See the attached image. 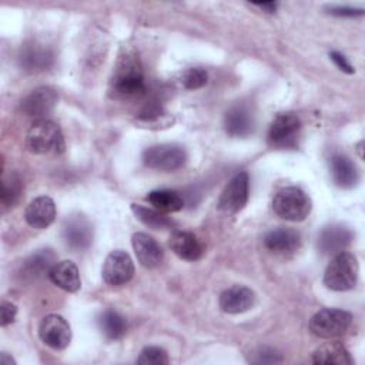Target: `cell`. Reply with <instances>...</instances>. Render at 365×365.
Instances as JSON below:
<instances>
[{"label":"cell","instance_id":"obj_1","mask_svg":"<svg viewBox=\"0 0 365 365\" xmlns=\"http://www.w3.org/2000/svg\"><path fill=\"white\" fill-rule=\"evenodd\" d=\"M110 90L118 98L138 97L145 91L144 73L138 53L130 46H124L118 53Z\"/></svg>","mask_w":365,"mask_h":365},{"label":"cell","instance_id":"obj_2","mask_svg":"<svg viewBox=\"0 0 365 365\" xmlns=\"http://www.w3.org/2000/svg\"><path fill=\"white\" fill-rule=\"evenodd\" d=\"M312 208L311 198L299 187H284L272 198L274 212L287 221H304Z\"/></svg>","mask_w":365,"mask_h":365},{"label":"cell","instance_id":"obj_3","mask_svg":"<svg viewBox=\"0 0 365 365\" xmlns=\"http://www.w3.org/2000/svg\"><path fill=\"white\" fill-rule=\"evenodd\" d=\"M26 148L33 154L61 153L64 150V138L60 127L47 118L37 120L26 134Z\"/></svg>","mask_w":365,"mask_h":365},{"label":"cell","instance_id":"obj_4","mask_svg":"<svg viewBox=\"0 0 365 365\" xmlns=\"http://www.w3.org/2000/svg\"><path fill=\"white\" fill-rule=\"evenodd\" d=\"M358 261L351 252H339L334 255L324 272V284L332 291L352 289L358 279Z\"/></svg>","mask_w":365,"mask_h":365},{"label":"cell","instance_id":"obj_5","mask_svg":"<svg viewBox=\"0 0 365 365\" xmlns=\"http://www.w3.org/2000/svg\"><path fill=\"white\" fill-rule=\"evenodd\" d=\"M352 315L348 311L336 308H324L315 312L309 321L311 332L324 339H332L344 335L351 327Z\"/></svg>","mask_w":365,"mask_h":365},{"label":"cell","instance_id":"obj_6","mask_svg":"<svg viewBox=\"0 0 365 365\" xmlns=\"http://www.w3.org/2000/svg\"><path fill=\"white\" fill-rule=\"evenodd\" d=\"M301 133V120L295 113H279L268 128V144L272 148H295Z\"/></svg>","mask_w":365,"mask_h":365},{"label":"cell","instance_id":"obj_7","mask_svg":"<svg viewBox=\"0 0 365 365\" xmlns=\"http://www.w3.org/2000/svg\"><path fill=\"white\" fill-rule=\"evenodd\" d=\"M187 153L178 144H155L144 150L143 161L148 168L158 171H174L184 165Z\"/></svg>","mask_w":365,"mask_h":365},{"label":"cell","instance_id":"obj_8","mask_svg":"<svg viewBox=\"0 0 365 365\" xmlns=\"http://www.w3.org/2000/svg\"><path fill=\"white\" fill-rule=\"evenodd\" d=\"M250 194V177L245 171H241L235 174L230 182L222 190L217 207L220 211L231 215L241 211L247 201Z\"/></svg>","mask_w":365,"mask_h":365},{"label":"cell","instance_id":"obj_9","mask_svg":"<svg viewBox=\"0 0 365 365\" xmlns=\"http://www.w3.org/2000/svg\"><path fill=\"white\" fill-rule=\"evenodd\" d=\"M134 275V262L131 257L123 250L111 251L101 269V277L106 284L120 287L127 284Z\"/></svg>","mask_w":365,"mask_h":365},{"label":"cell","instance_id":"obj_10","mask_svg":"<svg viewBox=\"0 0 365 365\" xmlns=\"http://www.w3.org/2000/svg\"><path fill=\"white\" fill-rule=\"evenodd\" d=\"M38 336L47 346L61 351L71 341V328L61 315L48 314L38 324Z\"/></svg>","mask_w":365,"mask_h":365},{"label":"cell","instance_id":"obj_11","mask_svg":"<svg viewBox=\"0 0 365 365\" xmlns=\"http://www.w3.org/2000/svg\"><path fill=\"white\" fill-rule=\"evenodd\" d=\"M63 240L74 251L86 250L93 241V225L81 214L70 215L63 224Z\"/></svg>","mask_w":365,"mask_h":365},{"label":"cell","instance_id":"obj_12","mask_svg":"<svg viewBox=\"0 0 365 365\" xmlns=\"http://www.w3.org/2000/svg\"><path fill=\"white\" fill-rule=\"evenodd\" d=\"M57 103V93L54 88L43 86L29 93L20 103V110L29 117L41 120L44 115L53 111Z\"/></svg>","mask_w":365,"mask_h":365},{"label":"cell","instance_id":"obj_13","mask_svg":"<svg viewBox=\"0 0 365 365\" xmlns=\"http://www.w3.org/2000/svg\"><path fill=\"white\" fill-rule=\"evenodd\" d=\"M265 248L281 257L294 255L301 247V235L297 230L292 228H275L264 237Z\"/></svg>","mask_w":365,"mask_h":365},{"label":"cell","instance_id":"obj_14","mask_svg":"<svg viewBox=\"0 0 365 365\" xmlns=\"http://www.w3.org/2000/svg\"><path fill=\"white\" fill-rule=\"evenodd\" d=\"M19 61L21 68L29 73L44 71L53 64V51L43 43L31 41L21 47Z\"/></svg>","mask_w":365,"mask_h":365},{"label":"cell","instance_id":"obj_15","mask_svg":"<svg viewBox=\"0 0 365 365\" xmlns=\"http://www.w3.org/2000/svg\"><path fill=\"white\" fill-rule=\"evenodd\" d=\"M131 245L138 262L145 268H155L164 258L161 245L145 232H135L131 237Z\"/></svg>","mask_w":365,"mask_h":365},{"label":"cell","instance_id":"obj_16","mask_svg":"<svg viewBox=\"0 0 365 365\" xmlns=\"http://www.w3.org/2000/svg\"><path fill=\"white\" fill-rule=\"evenodd\" d=\"M54 218H56V204L47 195H40L31 200L24 210L26 222L36 230L47 228L48 225H51Z\"/></svg>","mask_w":365,"mask_h":365},{"label":"cell","instance_id":"obj_17","mask_svg":"<svg viewBox=\"0 0 365 365\" xmlns=\"http://www.w3.org/2000/svg\"><path fill=\"white\" fill-rule=\"evenodd\" d=\"M352 241V231L344 225L334 224L325 227L318 237V250L324 255H336L342 252Z\"/></svg>","mask_w":365,"mask_h":365},{"label":"cell","instance_id":"obj_18","mask_svg":"<svg viewBox=\"0 0 365 365\" xmlns=\"http://www.w3.org/2000/svg\"><path fill=\"white\" fill-rule=\"evenodd\" d=\"M220 308L227 314H241L252 308L255 294L251 288L244 285H232L221 292Z\"/></svg>","mask_w":365,"mask_h":365},{"label":"cell","instance_id":"obj_19","mask_svg":"<svg viewBox=\"0 0 365 365\" xmlns=\"http://www.w3.org/2000/svg\"><path fill=\"white\" fill-rule=\"evenodd\" d=\"M170 248L171 251L185 261H197L204 254V245L200 241V238L190 232L177 230L170 235Z\"/></svg>","mask_w":365,"mask_h":365},{"label":"cell","instance_id":"obj_20","mask_svg":"<svg viewBox=\"0 0 365 365\" xmlns=\"http://www.w3.org/2000/svg\"><path fill=\"white\" fill-rule=\"evenodd\" d=\"M224 128L231 137L250 135L254 128V120L250 108L244 104L232 106L224 115Z\"/></svg>","mask_w":365,"mask_h":365},{"label":"cell","instance_id":"obj_21","mask_svg":"<svg viewBox=\"0 0 365 365\" xmlns=\"http://www.w3.org/2000/svg\"><path fill=\"white\" fill-rule=\"evenodd\" d=\"M48 278L54 285H57L58 288L67 292H76L81 287L78 268L70 259H63L56 262L48 272Z\"/></svg>","mask_w":365,"mask_h":365},{"label":"cell","instance_id":"obj_22","mask_svg":"<svg viewBox=\"0 0 365 365\" xmlns=\"http://www.w3.org/2000/svg\"><path fill=\"white\" fill-rule=\"evenodd\" d=\"M329 170L334 182L341 188H352L359 181V173L355 164L345 155L336 154L331 157Z\"/></svg>","mask_w":365,"mask_h":365},{"label":"cell","instance_id":"obj_23","mask_svg":"<svg viewBox=\"0 0 365 365\" xmlns=\"http://www.w3.org/2000/svg\"><path fill=\"white\" fill-rule=\"evenodd\" d=\"M314 364H336V365H351L354 362L349 351L341 342H327L318 346L312 354Z\"/></svg>","mask_w":365,"mask_h":365},{"label":"cell","instance_id":"obj_24","mask_svg":"<svg viewBox=\"0 0 365 365\" xmlns=\"http://www.w3.org/2000/svg\"><path fill=\"white\" fill-rule=\"evenodd\" d=\"M56 255L51 250L43 248L31 254L23 264V274L24 277L29 278H38L43 277L44 274L48 275L51 267L56 264Z\"/></svg>","mask_w":365,"mask_h":365},{"label":"cell","instance_id":"obj_25","mask_svg":"<svg viewBox=\"0 0 365 365\" xmlns=\"http://www.w3.org/2000/svg\"><path fill=\"white\" fill-rule=\"evenodd\" d=\"M98 327L103 335L111 341L123 338L127 331L125 318L114 309H106L98 317Z\"/></svg>","mask_w":365,"mask_h":365},{"label":"cell","instance_id":"obj_26","mask_svg":"<svg viewBox=\"0 0 365 365\" xmlns=\"http://www.w3.org/2000/svg\"><path fill=\"white\" fill-rule=\"evenodd\" d=\"M147 201L161 212H175L184 207L181 195L173 190H154L148 192Z\"/></svg>","mask_w":365,"mask_h":365},{"label":"cell","instance_id":"obj_27","mask_svg":"<svg viewBox=\"0 0 365 365\" xmlns=\"http://www.w3.org/2000/svg\"><path fill=\"white\" fill-rule=\"evenodd\" d=\"M131 211L144 225L153 230H165L174 225L171 218L155 208H148L141 204H131Z\"/></svg>","mask_w":365,"mask_h":365},{"label":"cell","instance_id":"obj_28","mask_svg":"<svg viewBox=\"0 0 365 365\" xmlns=\"http://www.w3.org/2000/svg\"><path fill=\"white\" fill-rule=\"evenodd\" d=\"M23 192V182L20 180V177L16 173H10V174H4L3 180H1V205L4 208H10L14 207Z\"/></svg>","mask_w":365,"mask_h":365},{"label":"cell","instance_id":"obj_29","mask_svg":"<svg viewBox=\"0 0 365 365\" xmlns=\"http://www.w3.org/2000/svg\"><path fill=\"white\" fill-rule=\"evenodd\" d=\"M208 83V74L201 67H192L181 74V84L187 90H197Z\"/></svg>","mask_w":365,"mask_h":365},{"label":"cell","instance_id":"obj_30","mask_svg":"<svg viewBox=\"0 0 365 365\" xmlns=\"http://www.w3.org/2000/svg\"><path fill=\"white\" fill-rule=\"evenodd\" d=\"M170 362L168 354L165 352V349L160 348V346H145L140 356L137 358V364L141 365H167Z\"/></svg>","mask_w":365,"mask_h":365},{"label":"cell","instance_id":"obj_31","mask_svg":"<svg viewBox=\"0 0 365 365\" xmlns=\"http://www.w3.org/2000/svg\"><path fill=\"white\" fill-rule=\"evenodd\" d=\"M17 314V307L10 302V301H1L0 304V315H1V327H7L9 324H11L16 318Z\"/></svg>","mask_w":365,"mask_h":365},{"label":"cell","instance_id":"obj_32","mask_svg":"<svg viewBox=\"0 0 365 365\" xmlns=\"http://www.w3.org/2000/svg\"><path fill=\"white\" fill-rule=\"evenodd\" d=\"M329 57L332 58V61L338 66V68H341L342 71L348 73V74H352L354 73V67L348 63V60L345 58V56H342L341 53H336V51H332L329 54Z\"/></svg>","mask_w":365,"mask_h":365},{"label":"cell","instance_id":"obj_33","mask_svg":"<svg viewBox=\"0 0 365 365\" xmlns=\"http://www.w3.org/2000/svg\"><path fill=\"white\" fill-rule=\"evenodd\" d=\"M331 14L335 16H348V17H354V16H361L364 14V9H352V7H331L329 9Z\"/></svg>","mask_w":365,"mask_h":365},{"label":"cell","instance_id":"obj_34","mask_svg":"<svg viewBox=\"0 0 365 365\" xmlns=\"http://www.w3.org/2000/svg\"><path fill=\"white\" fill-rule=\"evenodd\" d=\"M255 6L261 7L267 13H274L275 9H277V3H272V1H269V3H255Z\"/></svg>","mask_w":365,"mask_h":365},{"label":"cell","instance_id":"obj_35","mask_svg":"<svg viewBox=\"0 0 365 365\" xmlns=\"http://www.w3.org/2000/svg\"><path fill=\"white\" fill-rule=\"evenodd\" d=\"M0 364H1V365H14L16 362H14V359H13L11 356H9L6 352H1V355H0Z\"/></svg>","mask_w":365,"mask_h":365}]
</instances>
